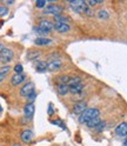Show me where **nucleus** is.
I'll return each instance as SVG.
<instances>
[{
    "instance_id": "obj_1",
    "label": "nucleus",
    "mask_w": 127,
    "mask_h": 146,
    "mask_svg": "<svg viewBox=\"0 0 127 146\" xmlns=\"http://www.w3.org/2000/svg\"><path fill=\"white\" fill-rule=\"evenodd\" d=\"M99 114H100V111H99L98 108H93V107L87 108L79 115V123L80 124H86L87 121L99 117Z\"/></svg>"
},
{
    "instance_id": "obj_2",
    "label": "nucleus",
    "mask_w": 127,
    "mask_h": 146,
    "mask_svg": "<svg viewBox=\"0 0 127 146\" xmlns=\"http://www.w3.org/2000/svg\"><path fill=\"white\" fill-rule=\"evenodd\" d=\"M69 5L78 13H85L86 8L88 7L87 4H86V1H83V0H71Z\"/></svg>"
},
{
    "instance_id": "obj_3",
    "label": "nucleus",
    "mask_w": 127,
    "mask_h": 146,
    "mask_svg": "<svg viewBox=\"0 0 127 146\" xmlns=\"http://www.w3.org/2000/svg\"><path fill=\"white\" fill-rule=\"evenodd\" d=\"M45 14H51V15H59L62 13V6L58 5V4H50L48 6L45 7L44 10Z\"/></svg>"
},
{
    "instance_id": "obj_4",
    "label": "nucleus",
    "mask_w": 127,
    "mask_h": 146,
    "mask_svg": "<svg viewBox=\"0 0 127 146\" xmlns=\"http://www.w3.org/2000/svg\"><path fill=\"white\" fill-rule=\"evenodd\" d=\"M13 57H14V53L10 48H6L5 47L1 52H0V61H1V62H5V64L6 62H10V61H12Z\"/></svg>"
},
{
    "instance_id": "obj_5",
    "label": "nucleus",
    "mask_w": 127,
    "mask_h": 146,
    "mask_svg": "<svg viewBox=\"0 0 127 146\" xmlns=\"http://www.w3.org/2000/svg\"><path fill=\"white\" fill-rule=\"evenodd\" d=\"M34 88H35V86H34L33 83H31V81H30V83H26L21 87V90H20V96L27 98L28 96H31L32 93H34Z\"/></svg>"
},
{
    "instance_id": "obj_6",
    "label": "nucleus",
    "mask_w": 127,
    "mask_h": 146,
    "mask_svg": "<svg viewBox=\"0 0 127 146\" xmlns=\"http://www.w3.org/2000/svg\"><path fill=\"white\" fill-rule=\"evenodd\" d=\"M34 112H35V106L33 103H27L24 107V114L27 119H32L33 115H34Z\"/></svg>"
},
{
    "instance_id": "obj_7",
    "label": "nucleus",
    "mask_w": 127,
    "mask_h": 146,
    "mask_svg": "<svg viewBox=\"0 0 127 146\" xmlns=\"http://www.w3.org/2000/svg\"><path fill=\"white\" fill-rule=\"evenodd\" d=\"M85 110H87V104L86 102H78L77 104L73 105V108H72V112L77 115H80Z\"/></svg>"
},
{
    "instance_id": "obj_8",
    "label": "nucleus",
    "mask_w": 127,
    "mask_h": 146,
    "mask_svg": "<svg viewBox=\"0 0 127 146\" xmlns=\"http://www.w3.org/2000/svg\"><path fill=\"white\" fill-rule=\"evenodd\" d=\"M62 67V62L61 60L59 59H53L52 61H50L47 64V71H51V72H54V71H58Z\"/></svg>"
},
{
    "instance_id": "obj_9",
    "label": "nucleus",
    "mask_w": 127,
    "mask_h": 146,
    "mask_svg": "<svg viewBox=\"0 0 127 146\" xmlns=\"http://www.w3.org/2000/svg\"><path fill=\"white\" fill-rule=\"evenodd\" d=\"M39 29H41V30H44L45 32L50 33V32L54 29V24H53V23H51L50 20L42 19V20H40V23H39Z\"/></svg>"
},
{
    "instance_id": "obj_10",
    "label": "nucleus",
    "mask_w": 127,
    "mask_h": 146,
    "mask_svg": "<svg viewBox=\"0 0 127 146\" xmlns=\"http://www.w3.org/2000/svg\"><path fill=\"white\" fill-rule=\"evenodd\" d=\"M68 88H69V92L72 94H74V96L84 93V85L81 83H78V84H74V85H69Z\"/></svg>"
},
{
    "instance_id": "obj_11",
    "label": "nucleus",
    "mask_w": 127,
    "mask_h": 146,
    "mask_svg": "<svg viewBox=\"0 0 127 146\" xmlns=\"http://www.w3.org/2000/svg\"><path fill=\"white\" fill-rule=\"evenodd\" d=\"M54 30L59 33H67L71 31V26L68 24H64V23H56L54 24Z\"/></svg>"
},
{
    "instance_id": "obj_12",
    "label": "nucleus",
    "mask_w": 127,
    "mask_h": 146,
    "mask_svg": "<svg viewBox=\"0 0 127 146\" xmlns=\"http://www.w3.org/2000/svg\"><path fill=\"white\" fill-rule=\"evenodd\" d=\"M115 133L119 137H127V123H121L115 127Z\"/></svg>"
},
{
    "instance_id": "obj_13",
    "label": "nucleus",
    "mask_w": 127,
    "mask_h": 146,
    "mask_svg": "<svg viewBox=\"0 0 127 146\" xmlns=\"http://www.w3.org/2000/svg\"><path fill=\"white\" fill-rule=\"evenodd\" d=\"M25 79H26V76L24 74V73H21V74H14L11 78V84L13 86H18V85H20L21 83H24Z\"/></svg>"
},
{
    "instance_id": "obj_14",
    "label": "nucleus",
    "mask_w": 127,
    "mask_h": 146,
    "mask_svg": "<svg viewBox=\"0 0 127 146\" xmlns=\"http://www.w3.org/2000/svg\"><path fill=\"white\" fill-rule=\"evenodd\" d=\"M20 138H21V141L22 143H30L32 139H33V132L31 130H24L20 134Z\"/></svg>"
},
{
    "instance_id": "obj_15",
    "label": "nucleus",
    "mask_w": 127,
    "mask_h": 146,
    "mask_svg": "<svg viewBox=\"0 0 127 146\" xmlns=\"http://www.w3.org/2000/svg\"><path fill=\"white\" fill-rule=\"evenodd\" d=\"M34 44L37 45V46H47V45L52 44V39L46 38V36H39V38L34 40Z\"/></svg>"
},
{
    "instance_id": "obj_16",
    "label": "nucleus",
    "mask_w": 127,
    "mask_h": 146,
    "mask_svg": "<svg viewBox=\"0 0 127 146\" xmlns=\"http://www.w3.org/2000/svg\"><path fill=\"white\" fill-rule=\"evenodd\" d=\"M57 91L60 96H66L69 92V88H68V85H66V84H58Z\"/></svg>"
},
{
    "instance_id": "obj_17",
    "label": "nucleus",
    "mask_w": 127,
    "mask_h": 146,
    "mask_svg": "<svg viewBox=\"0 0 127 146\" xmlns=\"http://www.w3.org/2000/svg\"><path fill=\"white\" fill-rule=\"evenodd\" d=\"M35 70H37L38 72H40V73L46 72L47 71V62H45V61H37V64H35Z\"/></svg>"
},
{
    "instance_id": "obj_18",
    "label": "nucleus",
    "mask_w": 127,
    "mask_h": 146,
    "mask_svg": "<svg viewBox=\"0 0 127 146\" xmlns=\"http://www.w3.org/2000/svg\"><path fill=\"white\" fill-rule=\"evenodd\" d=\"M100 123H101L100 117H97V118H94V119L87 121L86 125H87V127H91V129H95V127H97L99 124H100Z\"/></svg>"
},
{
    "instance_id": "obj_19",
    "label": "nucleus",
    "mask_w": 127,
    "mask_h": 146,
    "mask_svg": "<svg viewBox=\"0 0 127 146\" xmlns=\"http://www.w3.org/2000/svg\"><path fill=\"white\" fill-rule=\"evenodd\" d=\"M97 15L100 20H107L108 18H110V13H108L106 10H99L97 12Z\"/></svg>"
},
{
    "instance_id": "obj_20",
    "label": "nucleus",
    "mask_w": 127,
    "mask_h": 146,
    "mask_svg": "<svg viewBox=\"0 0 127 146\" xmlns=\"http://www.w3.org/2000/svg\"><path fill=\"white\" fill-rule=\"evenodd\" d=\"M54 20H56V23H64V24H67V21H69L68 17L62 15V14L56 15V17H54Z\"/></svg>"
},
{
    "instance_id": "obj_21",
    "label": "nucleus",
    "mask_w": 127,
    "mask_h": 146,
    "mask_svg": "<svg viewBox=\"0 0 127 146\" xmlns=\"http://www.w3.org/2000/svg\"><path fill=\"white\" fill-rule=\"evenodd\" d=\"M39 56H40L39 51H31V52H28V54H27V59L28 60H34V59H37Z\"/></svg>"
},
{
    "instance_id": "obj_22",
    "label": "nucleus",
    "mask_w": 127,
    "mask_h": 146,
    "mask_svg": "<svg viewBox=\"0 0 127 146\" xmlns=\"http://www.w3.org/2000/svg\"><path fill=\"white\" fill-rule=\"evenodd\" d=\"M69 78L71 77H68V76H60L57 81H58V84H66V85H68Z\"/></svg>"
},
{
    "instance_id": "obj_23",
    "label": "nucleus",
    "mask_w": 127,
    "mask_h": 146,
    "mask_svg": "<svg viewBox=\"0 0 127 146\" xmlns=\"http://www.w3.org/2000/svg\"><path fill=\"white\" fill-rule=\"evenodd\" d=\"M101 3H103V0H89V1H86L87 6L91 7V8H92L93 6H95V5H98V4H101Z\"/></svg>"
},
{
    "instance_id": "obj_24",
    "label": "nucleus",
    "mask_w": 127,
    "mask_h": 146,
    "mask_svg": "<svg viewBox=\"0 0 127 146\" xmlns=\"http://www.w3.org/2000/svg\"><path fill=\"white\" fill-rule=\"evenodd\" d=\"M14 72H15V74H21L22 73V70H24V67H22V65L21 64H17V65L14 66Z\"/></svg>"
},
{
    "instance_id": "obj_25",
    "label": "nucleus",
    "mask_w": 127,
    "mask_h": 146,
    "mask_svg": "<svg viewBox=\"0 0 127 146\" xmlns=\"http://www.w3.org/2000/svg\"><path fill=\"white\" fill-rule=\"evenodd\" d=\"M46 0H37L35 1V6H37L38 8H44L45 6H46Z\"/></svg>"
},
{
    "instance_id": "obj_26",
    "label": "nucleus",
    "mask_w": 127,
    "mask_h": 146,
    "mask_svg": "<svg viewBox=\"0 0 127 146\" xmlns=\"http://www.w3.org/2000/svg\"><path fill=\"white\" fill-rule=\"evenodd\" d=\"M8 13V8L6 7V6H0V18L1 17H4V15H6Z\"/></svg>"
},
{
    "instance_id": "obj_27",
    "label": "nucleus",
    "mask_w": 127,
    "mask_h": 146,
    "mask_svg": "<svg viewBox=\"0 0 127 146\" xmlns=\"http://www.w3.org/2000/svg\"><path fill=\"white\" fill-rule=\"evenodd\" d=\"M10 70H11V66H8V65H4L0 67V72L4 73V74H7V73L10 72Z\"/></svg>"
},
{
    "instance_id": "obj_28",
    "label": "nucleus",
    "mask_w": 127,
    "mask_h": 146,
    "mask_svg": "<svg viewBox=\"0 0 127 146\" xmlns=\"http://www.w3.org/2000/svg\"><path fill=\"white\" fill-rule=\"evenodd\" d=\"M85 14H86L87 17H93L94 12H93V10H92L91 7H87V8H86V11H85Z\"/></svg>"
},
{
    "instance_id": "obj_29",
    "label": "nucleus",
    "mask_w": 127,
    "mask_h": 146,
    "mask_svg": "<svg viewBox=\"0 0 127 146\" xmlns=\"http://www.w3.org/2000/svg\"><path fill=\"white\" fill-rule=\"evenodd\" d=\"M35 98H37V94H35V92H34V93H32L31 96L27 97V100H28V103H33V100H34Z\"/></svg>"
},
{
    "instance_id": "obj_30",
    "label": "nucleus",
    "mask_w": 127,
    "mask_h": 146,
    "mask_svg": "<svg viewBox=\"0 0 127 146\" xmlns=\"http://www.w3.org/2000/svg\"><path fill=\"white\" fill-rule=\"evenodd\" d=\"M5 77H6V74H4V73L0 72V83H1V81L5 79Z\"/></svg>"
},
{
    "instance_id": "obj_31",
    "label": "nucleus",
    "mask_w": 127,
    "mask_h": 146,
    "mask_svg": "<svg viewBox=\"0 0 127 146\" xmlns=\"http://www.w3.org/2000/svg\"><path fill=\"white\" fill-rule=\"evenodd\" d=\"M4 48H5V46H4V44H3V42H0V52H1V51H3Z\"/></svg>"
},
{
    "instance_id": "obj_32",
    "label": "nucleus",
    "mask_w": 127,
    "mask_h": 146,
    "mask_svg": "<svg viewBox=\"0 0 127 146\" xmlns=\"http://www.w3.org/2000/svg\"><path fill=\"white\" fill-rule=\"evenodd\" d=\"M48 113L50 114L52 113V104H50V106H48Z\"/></svg>"
},
{
    "instance_id": "obj_33",
    "label": "nucleus",
    "mask_w": 127,
    "mask_h": 146,
    "mask_svg": "<svg viewBox=\"0 0 127 146\" xmlns=\"http://www.w3.org/2000/svg\"><path fill=\"white\" fill-rule=\"evenodd\" d=\"M14 1H13V0H7V1H6V4H8V5H12Z\"/></svg>"
},
{
    "instance_id": "obj_34",
    "label": "nucleus",
    "mask_w": 127,
    "mask_h": 146,
    "mask_svg": "<svg viewBox=\"0 0 127 146\" xmlns=\"http://www.w3.org/2000/svg\"><path fill=\"white\" fill-rule=\"evenodd\" d=\"M122 146H127V137L125 138V140H124V143H122Z\"/></svg>"
},
{
    "instance_id": "obj_35",
    "label": "nucleus",
    "mask_w": 127,
    "mask_h": 146,
    "mask_svg": "<svg viewBox=\"0 0 127 146\" xmlns=\"http://www.w3.org/2000/svg\"><path fill=\"white\" fill-rule=\"evenodd\" d=\"M12 146H21V145H20V144H13Z\"/></svg>"
},
{
    "instance_id": "obj_36",
    "label": "nucleus",
    "mask_w": 127,
    "mask_h": 146,
    "mask_svg": "<svg viewBox=\"0 0 127 146\" xmlns=\"http://www.w3.org/2000/svg\"><path fill=\"white\" fill-rule=\"evenodd\" d=\"M3 111V108H1V106H0V112H1Z\"/></svg>"
}]
</instances>
